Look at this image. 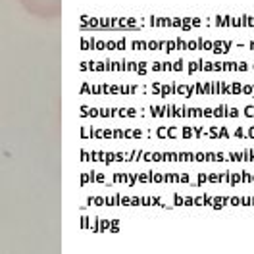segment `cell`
<instances>
[{"instance_id":"obj_1","label":"cell","mask_w":254,"mask_h":254,"mask_svg":"<svg viewBox=\"0 0 254 254\" xmlns=\"http://www.w3.org/2000/svg\"><path fill=\"white\" fill-rule=\"evenodd\" d=\"M202 62H204V60H197V62H189L187 64V71H189V73H197V71H200V68H202Z\"/></svg>"},{"instance_id":"obj_2","label":"cell","mask_w":254,"mask_h":254,"mask_svg":"<svg viewBox=\"0 0 254 254\" xmlns=\"http://www.w3.org/2000/svg\"><path fill=\"white\" fill-rule=\"evenodd\" d=\"M193 137H194L193 127H181V131H179V139H193Z\"/></svg>"},{"instance_id":"obj_3","label":"cell","mask_w":254,"mask_h":254,"mask_svg":"<svg viewBox=\"0 0 254 254\" xmlns=\"http://www.w3.org/2000/svg\"><path fill=\"white\" fill-rule=\"evenodd\" d=\"M241 92H243V83L231 81V94H241Z\"/></svg>"},{"instance_id":"obj_4","label":"cell","mask_w":254,"mask_h":254,"mask_svg":"<svg viewBox=\"0 0 254 254\" xmlns=\"http://www.w3.org/2000/svg\"><path fill=\"white\" fill-rule=\"evenodd\" d=\"M183 66H185V60L183 58H177V62L171 64V71H183Z\"/></svg>"},{"instance_id":"obj_5","label":"cell","mask_w":254,"mask_h":254,"mask_svg":"<svg viewBox=\"0 0 254 254\" xmlns=\"http://www.w3.org/2000/svg\"><path fill=\"white\" fill-rule=\"evenodd\" d=\"M239 183H241V173H229V185L235 187Z\"/></svg>"},{"instance_id":"obj_6","label":"cell","mask_w":254,"mask_h":254,"mask_svg":"<svg viewBox=\"0 0 254 254\" xmlns=\"http://www.w3.org/2000/svg\"><path fill=\"white\" fill-rule=\"evenodd\" d=\"M187 92H189V85H187V83H181V85H175V94H183V96H185Z\"/></svg>"},{"instance_id":"obj_7","label":"cell","mask_w":254,"mask_h":254,"mask_svg":"<svg viewBox=\"0 0 254 254\" xmlns=\"http://www.w3.org/2000/svg\"><path fill=\"white\" fill-rule=\"evenodd\" d=\"M179 131L177 127H168V139H179Z\"/></svg>"},{"instance_id":"obj_8","label":"cell","mask_w":254,"mask_h":254,"mask_svg":"<svg viewBox=\"0 0 254 254\" xmlns=\"http://www.w3.org/2000/svg\"><path fill=\"white\" fill-rule=\"evenodd\" d=\"M243 114L246 115V118H254V106H252V104H246V106L243 108Z\"/></svg>"},{"instance_id":"obj_9","label":"cell","mask_w":254,"mask_h":254,"mask_svg":"<svg viewBox=\"0 0 254 254\" xmlns=\"http://www.w3.org/2000/svg\"><path fill=\"white\" fill-rule=\"evenodd\" d=\"M235 42L233 41H223V45H221V54H227L229 50H231V46H233Z\"/></svg>"},{"instance_id":"obj_10","label":"cell","mask_w":254,"mask_h":254,"mask_svg":"<svg viewBox=\"0 0 254 254\" xmlns=\"http://www.w3.org/2000/svg\"><path fill=\"white\" fill-rule=\"evenodd\" d=\"M217 135H220V139H229L231 133L227 131V127H217Z\"/></svg>"},{"instance_id":"obj_11","label":"cell","mask_w":254,"mask_h":254,"mask_svg":"<svg viewBox=\"0 0 254 254\" xmlns=\"http://www.w3.org/2000/svg\"><path fill=\"white\" fill-rule=\"evenodd\" d=\"M225 118H239V110H237V108H231V106H227Z\"/></svg>"},{"instance_id":"obj_12","label":"cell","mask_w":254,"mask_h":254,"mask_svg":"<svg viewBox=\"0 0 254 254\" xmlns=\"http://www.w3.org/2000/svg\"><path fill=\"white\" fill-rule=\"evenodd\" d=\"M241 183H252V175L248 171H241Z\"/></svg>"},{"instance_id":"obj_13","label":"cell","mask_w":254,"mask_h":254,"mask_svg":"<svg viewBox=\"0 0 254 254\" xmlns=\"http://www.w3.org/2000/svg\"><path fill=\"white\" fill-rule=\"evenodd\" d=\"M204 162H216V152H212V150L204 152Z\"/></svg>"},{"instance_id":"obj_14","label":"cell","mask_w":254,"mask_h":254,"mask_svg":"<svg viewBox=\"0 0 254 254\" xmlns=\"http://www.w3.org/2000/svg\"><path fill=\"white\" fill-rule=\"evenodd\" d=\"M202 91H204V94L212 92V81H202Z\"/></svg>"},{"instance_id":"obj_15","label":"cell","mask_w":254,"mask_h":254,"mask_svg":"<svg viewBox=\"0 0 254 254\" xmlns=\"http://www.w3.org/2000/svg\"><path fill=\"white\" fill-rule=\"evenodd\" d=\"M156 135L160 137V139H168V127H158Z\"/></svg>"},{"instance_id":"obj_16","label":"cell","mask_w":254,"mask_h":254,"mask_svg":"<svg viewBox=\"0 0 254 254\" xmlns=\"http://www.w3.org/2000/svg\"><path fill=\"white\" fill-rule=\"evenodd\" d=\"M208 183H220V173H208Z\"/></svg>"},{"instance_id":"obj_17","label":"cell","mask_w":254,"mask_h":254,"mask_svg":"<svg viewBox=\"0 0 254 254\" xmlns=\"http://www.w3.org/2000/svg\"><path fill=\"white\" fill-rule=\"evenodd\" d=\"M233 135H235V137H239V139H244V137H246V131H244L243 127H237L235 131H233Z\"/></svg>"},{"instance_id":"obj_18","label":"cell","mask_w":254,"mask_h":254,"mask_svg":"<svg viewBox=\"0 0 254 254\" xmlns=\"http://www.w3.org/2000/svg\"><path fill=\"white\" fill-rule=\"evenodd\" d=\"M248 64L246 62H237V71H248Z\"/></svg>"},{"instance_id":"obj_19","label":"cell","mask_w":254,"mask_h":254,"mask_svg":"<svg viewBox=\"0 0 254 254\" xmlns=\"http://www.w3.org/2000/svg\"><path fill=\"white\" fill-rule=\"evenodd\" d=\"M220 83L221 81H212V92L210 94H220Z\"/></svg>"},{"instance_id":"obj_20","label":"cell","mask_w":254,"mask_h":254,"mask_svg":"<svg viewBox=\"0 0 254 254\" xmlns=\"http://www.w3.org/2000/svg\"><path fill=\"white\" fill-rule=\"evenodd\" d=\"M252 89H254V85H252V83L243 85V94H252Z\"/></svg>"},{"instance_id":"obj_21","label":"cell","mask_w":254,"mask_h":254,"mask_svg":"<svg viewBox=\"0 0 254 254\" xmlns=\"http://www.w3.org/2000/svg\"><path fill=\"white\" fill-rule=\"evenodd\" d=\"M229 173H231V171H223V173H220V183H229Z\"/></svg>"},{"instance_id":"obj_22","label":"cell","mask_w":254,"mask_h":254,"mask_svg":"<svg viewBox=\"0 0 254 254\" xmlns=\"http://www.w3.org/2000/svg\"><path fill=\"white\" fill-rule=\"evenodd\" d=\"M214 115V108H204L202 110V118H212Z\"/></svg>"},{"instance_id":"obj_23","label":"cell","mask_w":254,"mask_h":254,"mask_svg":"<svg viewBox=\"0 0 254 254\" xmlns=\"http://www.w3.org/2000/svg\"><path fill=\"white\" fill-rule=\"evenodd\" d=\"M173 204H175V206H183V197H181V194H173Z\"/></svg>"},{"instance_id":"obj_24","label":"cell","mask_w":254,"mask_h":254,"mask_svg":"<svg viewBox=\"0 0 254 254\" xmlns=\"http://www.w3.org/2000/svg\"><path fill=\"white\" fill-rule=\"evenodd\" d=\"M175 45H177V50H185V41H183V37H177Z\"/></svg>"},{"instance_id":"obj_25","label":"cell","mask_w":254,"mask_h":254,"mask_svg":"<svg viewBox=\"0 0 254 254\" xmlns=\"http://www.w3.org/2000/svg\"><path fill=\"white\" fill-rule=\"evenodd\" d=\"M194 94H204V91H202V81L194 83Z\"/></svg>"},{"instance_id":"obj_26","label":"cell","mask_w":254,"mask_h":254,"mask_svg":"<svg viewBox=\"0 0 254 254\" xmlns=\"http://www.w3.org/2000/svg\"><path fill=\"white\" fill-rule=\"evenodd\" d=\"M200 69H202V71H212V62H208V60L202 62V68H200Z\"/></svg>"},{"instance_id":"obj_27","label":"cell","mask_w":254,"mask_h":254,"mask_svg":"<svg viewBox=\"0 0 254 254\" xmlns=\"http://www.w3.org/2000/svg\"><path fill=\"white\" fill-rule=\"evenodd\" d=\"M193 204H197V206H204V197H194V198H193Z\"/></svg>"},{"instance_id":"obj_28","label":"cell","mask_w":254,"mask_h":254,"mask_svg":"<svg viewBox=\"0 0 254 254\" xmlns=\"http://www.w3.org/2000/svg\"><path fill=\"white\" fill-rule=\"evenodd\" d=\"M229 204L231 206H239V204H241V198H239V197H229Z\"/></svg>"},{"instance_id":"obj_29","label":"cell","mask_w":254,"mask_h":254,"mask_svg":"<svg viewBox=\"0 0 254 254\" xmlns=\"http://www.w3.org/2000/svg\"><path fill=\"white\" fill-rule=\"evenodd\" d=\"M152 181H154V183H162L164 175H160V173H152Z\"/></svg>"},{"instance_id":"obj_30","label":"cell","mask_w":254,"mask_h":254,"mask_svg":"<svg viewBox=\"0 0 254 254\" xmlns=\"http://www.w3.org/2000/svg\"><path fill=\"white\" fill-rule=\"evenodd\" d=\"M191 25H193V27H200V25H202V19H200V18H191Z\"/></svg>"},{"instance_id":"obj_31","label":"cell","mask_w":254,"mask_h":254,"mask_svg":"<svg viewBox=\"0 0 254 254\" xmlns=\"http://www.w3.org/2000/svg\"><path fill=\"white\" fill-rule=\"evenodd\" d=\"M189 181H191L189 173H181V175H179V183H189Z\"/></svg>"},{"instance_id":"obj_32","label":"cell","mask_w":254,"mask_h":254,"mask_svg":"<svg viewBox=\"0 0 254 254\" xmlns=\"http://www.w3.org/2000/svg\"><path fill=\"white\" fill-rule=\"evenodd\" d=\"M194 162H204V152H194Z\"/></svg>"},{"instance_id":"obj_33","label":"cell","mask_w":254,"mask_h":254,"mask_svg":"<svg viewBox=\"0 0 254 254\" xmlns=\"http://www.w3.org/2000/svg\"><path fill=\"white\" fill-rule=\"evenodd\" d=\"M193 118H202V108H193Z\"/></svg>"},{"instance_id":"obj_34","label":"cell","mask_w":254,"mask_h":254,"mask_svg":"<svg viewBox=\"0 0 254 254\" xmlns=\"http://www.w3.org/2000/svg\"><path fill=\"white\" fill-rule=\"evenodd\" d=\"M225 160V154L223 152H216V162H223Z\"/></svg>"},{"instance_id":"obj_35","label":"cell","mask_w":254,"mask_h":254,"mask_svg":"<svg viewBox=\"0 0 254 254\" xmlns=\"http://www.w3.org/2000/svg\"><path fill=\"white\" fill-rule=\"evenodd\" d=\"M152 160H156V162H162V152H154V154H152Z\"/></svg>"},{"instance_id":"obj_36","label":"cell","mask_w":254,"mask_h":254,"mask_svg":"<svg viewBox=\"0 0 254 254\" xmlns=\"http://www.w3.org/2000/svg\"><path fill=\"white\" fill-rule=\"evenodd\" d=\"M170 69H171V64H170V62H164V64H162V71H170Z\"/></svg>"},{"instance_id":"obj_37","label":"cell","mask_w":254,"mask_h":254,"mask_svg":"<svg viewBox=\"0 0 254 254\" xmlns=\"http://www.w3.org/2000/svg\"><path fill=\"white\" fill-rule=\"evenodd\" d=\"M241 204H243V206H250V197H244V198H241Z\"/></svg>"},{"instance_id":"obj_38","label":"cell","mask_w":254,"mask_h":254,"mask_svg":"<svg viewBox=\"0 0 254 254\" xmlns=\"http://www.w3.org/2000/svg\"><path fill=\"white\" fill-rule=\"evenodd\" d=\"M246 27H254V16L246 18Z\"/></svg>"},{"instance_id":"obj_39","label":"cell","mask_w":254,"mask_h":254,"mask_svg":"<svg viewBox=\"0 0 254 254\" xmlns=\"http://www.w3.org/2000/svg\"><path fill=\"white\" fill-rule=\"evenodd\" d=\"M246 137H248V139H254V125L248 127V131H246Z\"/></svg>"},{"instance_id":"obj_40","label":"cell","mask_w":254,"mask_h":254,"mask_svg":"<svg viewBox=\"0 0 254 254\" xmlns=\"http://www.w3.org/2000/svg\"><path fill=\"white\" fill-rule=\"evenodd\" d=\"M170 162H177V152H170Z\"/></svg>"},{"instance_id":"obj_41","label":"cell","mask_w":254,"mask_h":254,"mask_svg":"<svg viewBox=\"0 0 254 254\" xmlns=\"http://www.w3.org/2000/svg\"><path fill=\"white\" fill-rule=\"evenodd\" d=\"M152 69H154V71H162V64H152Z\"/></svg>"},{"instance_id":"obj_42","label":"cell","mask_w":254,"mask_h":254,"mask_svg":"<svg viewBox=\"0 0 254 254\" xmlns=\"http://www.w3.org/2000/svg\"><path fill=\"white\" fill-rule=\"evenodd\" d=\"M143 158H144V160H152V154H150V152H144Z\"/></svg>"},{"instance_id":"obj_43","label":"cell","mask_w":254,"mask_h":254,"mask_svg":"<svg viewBox=\"0 0 254 254\" xmlns=\"http://www.w3.org/2000/svg\"><path fill=\"white\" fill-rule=\"evenodd\" d=\"M246 46H248L250 50H254V41H250V42H248V45H246Z\"/></svg>"},{"instance_id":"obj_44","label":"cell","mask_w":254,"mask_h":254,"mask_svg":"<svg viewBox=\"0 0 254 254\" xmlns=\"http://www.w3.org/2000/svg\"><path fill=\"white\" fill-rule=\"evenodd\" d=\"M250 204H252V206H254V197H252V198H250Z\"/></svg>"},{"instance_id":"obj_45","label":"cell","mask_w":254,"mask_h":254,"mask_svg":"<svg viewBox=\"0 0 254 254\" xmlns=\"http://www.w3.org/2000/svg\"><path fill=\"white\" fill-rule=\"evenodd\" d=\"M252 98H254V89H252Z\"/></svg>"},{"instance_id":"obj_46","label":"cell","mask_w":254,"mask_h":254,"mask_svg":"<svg viewBox=\"0 0 254 254\" xmlns=\"http://www.w3.org/2000/svg\"><path fill=\"white\" fill-rule=\"evenodd\" d=\"M252 183H254V175H252Z\"/></svg>"},{"instance_id":"obj_47","label":"cell","mask_w":254,"mask_h":254,"mask_svg":"<svg viewBox=\"0 0 254 254\" xmlns=\"http://www.w3.org/2000/svg\"><path fill=\"white\" fill-rule=\"evenodd\" d=\"M252 68H254V66H252Z\"/></svg>"}]
</instances>
